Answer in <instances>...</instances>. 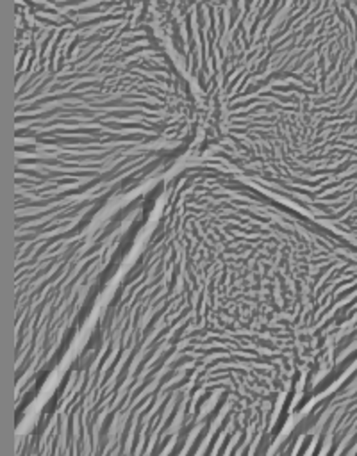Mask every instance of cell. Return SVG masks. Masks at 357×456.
Segmentation results:
<instances>
[{"label": "cell", "mask_w": 357, "mask_h": 456, "mask_svg": "<svg viewBox=\"0 0 357 456\" xmlns=\"http://www.w3.org/2000/svg\"><path fill=\"white\" fill-rule=\"evenodd\" d=\"M202 136L147 9L88 23L15 9V242L84 230L165 184Z\"/></svg>", "instance_id": "6da1fadb"}, {"label": "cell", "mask_w": 357, "mask_h": 456, "mask_svg": "<svg viewBox=\"0 0 357 456\" xmlns=\"http://www.w3.org/2000/svg\"><path fill=\"white\" fill-rule=\"evenodd\" d=\"M166 184V182H165ZM165 184L68 236L15 242L16 424L140 244Z\"/></svg>", "instance_id": "7a4b0ae2"}, {"label": "cell", "mask_w": 357, "mask_h": 456, "mask_svg": "<svg viewBox=\"0 0 357 456\" xmlns=\"http://www.w3.org/2000/svg\"><path fill=\"white\" fill-rule=\"evenodd\" d=\"M238 87V86H236ZM236 91V89H234ZM234 95V93H232ZM229 136H231V102H229ZM231 143H232V136H231ZM232 148H234V143H232ZM234 154H236V148H234ZM236 157H238V154H236ZM238 160H239V157H238ZM239 166H241V160H239ZM241 169H243V166H241ZM245 171V169H243Z\"/></svg>", "instance_id": "3957f363"}]
</instances>
